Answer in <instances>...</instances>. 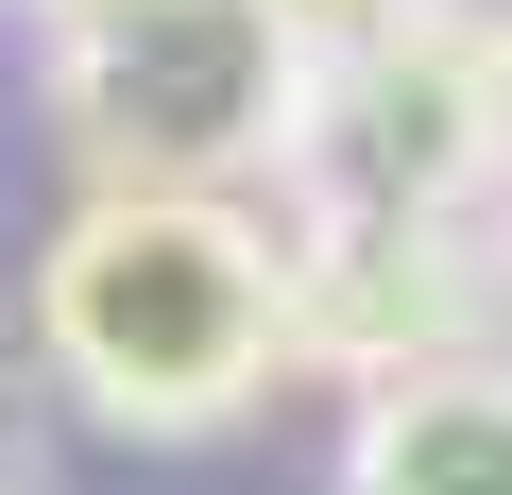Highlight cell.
Wrapping results in <instances>:
<instances>
[{
  "label": "cell",
  "mask_w": 512,
  "mask_h": 495,
  "mask_svg": "<svg viewBox=\"0 0 512 495\" xmlns=\"http://www.w3.org/2000/svg\"><path fill=\"white\" fill-rule=\"evenodd\" d=\"M35 342L103 427L205 444L291 376V239H256L222 188H103L35 274Z\"/></svg>",
  "instance_id": "cell-1"
},
{
  "label": "cell",
  "mask_w": 512,
  "mask_h": 495,
  "mask_svg": "<svg viewBox=\"0 0 512 495\" xmlns=\"http://www.w3.org/2000/svg\"><path fill=\"white\" fill-rule=\"evenodd\" d=\"M52 103L103 188H222L291 154L308 52L274 0H86V18H52Z\"/></svg>",
  "instance_id": "cell-2"
},
{
  "label": "cell",
  "mask_w": 512,
  "mask_h": 495,
  "mask_svg": "<svg viewBox=\"0 0 512 495\" xmlns=\"http://www.w3.org/2000/svg\"><path fill=\"white\" fill-rule=\"evenodd\" d=\"M478 171H495L478 52L393 35V52H359V69H308V120H291V188H308V222H461Z\"/></svg>",
  "instance_id": "cell-3"
},
{
  "label": "cell",
  "mask_w": 512,
  "mask_h": 495,
  "mask_svg": "<svg viewBox=\"0 0 512 495\" xmlns=\"http://www.w3.org/2000/svg\"><path fill=\"white\" fill-rule=\"evenodd\" d=\"M461 222H291V359L427 376L461 359Z\"/></svg>",
  "instance_id": "cell-4"
},
{
  "label": "cell",
  "mask_w": 512,
  "mask_h": 495,
  "mask_svg": "<svg viewBox=\"0 0 512 495\" xmlns=\"http://www.w3.org/2000/svg\"><path fill=\"white\" fill-rule=\"evenodd\" d=\"M359 495H512V376H495V359L376 376V410H359Z\"/></svg>",
  "instance_id": "cell-5"
},
{
  "label": "cell",
  "mask_w": 512,
  "mask_h": 495,
  "mask_svg": "<svg viewBox=\"0 0 512 495\" xmlns=\"http://www.w3.org/2000/svg\"><path fill=\"white\" fill-rule=\"evenodd\" d=\"M274 18H291V52H308V69H359V52H393V35H410V0H274Z\"/></svg>",
  "instance_id": "cell-6"
},
{
  "label": "cell",
  "mask_w": 512,
  "mask_h": 495,
  "mask_svg": "<svg viewBox=\"0 0 512 495\" xmlns=\"http://www.w3.org/2000/svg\"><path fill=\"white\" fill-rule=\"evenodd\" d=\"M410 35H444V52H495V35H512V0H410Z\"/></svg>",
  "instance_id": "cell-7"
},
{
  "label": "cell",
  "mask_w": 512,
  "mask_h": 495,
  "mask_svg": "<svg viewBox=\"0 0 512 495\" xmlns=\"http://www.w3.org/2000/svg\"><path fill=\"white\" fill-rule=\"evenodd\" d=\"M478 103H495V171H512V35L478 52Z\"/></svg>",
  "instance_id": "cell-8"
},
{
  "label": "cell",
  "mask_w": 512,
  "mask_h": 495,
  "mask_svg": "<svg viewBox=\"0 0 512 495\" xmlns=\"http://www.w3.org/2000/svg\"><path fill=\"white\" fill-rule=\"evenodd\" d=\"M52 18H86V0H52Z\"/></svg>",
  "instance_id": "cell-9"
}]
</instances>
